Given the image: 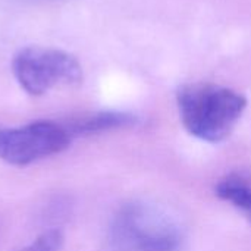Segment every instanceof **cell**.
<instances>
[{"label":"cell","mask_w":251,"mask_h":251,"mask_svg":"<svg viewBox=\"0 0 251 251\" xmlns=\"http://www.w3.org/2000/svg\"><path fill=\"white\" fill-rule=\"evenodd\" d=\"M109 238L113 251H178L184 231L165 207L132 201L113 216Z\"/></svg>","instance_id":"cell-2"},{"label":"cell","mask_w":251,"mask_h":251,"mask_svg":"<svg viewBox=\"0 0 251 251\" xmlns=\"http://www.w3.org/2000/svg\"><path fill=\"white\" fill-rule=\"evenodd\" d=\"M176 100L185 129L207 143L228 138L247 106L240 93L209 82L182 85Z\"/></svg>","instance_id":"cell-1"},{"label":"cell","mask_w":251,"mask_h":251,"mask_svg":"<svg viewBox=\"0 0 251 251\" xmlns=\"http://www.w3.org/2000/svg\"><path fill=\"white\" fill-rule=\"evenodd\" d=\"M65 125L35 121L16 128H0V159L13 166H26L59 154L71 144Z\"/></svg>","instance_id":"cell-4"},{"label":"cell","mask_w":251,"mask_h":251,"mask_svg":"<svg viewBox=\"0 0 251 251\" xmlns=\"http://www.w3.org/2000/svg\"><path fill=\"white\" fill-rule=\"evenodd\" d=\"M216 194L241 209L251 219V182L240 175H231L221 181L216 187Z\"/></svg>","instance_id":"cell-6"},{"label":"cell","mask_w":251,"mask_h":251,"mask_svg":"<svg viewBox=\"0 0 251 251\" xmlns=\"http://www.w3.org/2000/svg\"><path fill=\"white\" fill-rule=\"evenodd\" d=\"M137 122V118L129 113L124 112H97L85 116H79L72 119L68 124H63L71 137L76 135H88V134H97L103 131L118 129L131 126Z\"/></svg>","instance_id":"cell-5"},{"label":"cell","mask_w":251,"mask_h":251,"mask_svg":"<svg viewBox=\"0 0 251 251\" xmlns=\"http://www.w3.org/2000/svg\"><path fill=\"white\" fill-rule=\"evenodd\" d=\"M12 68L19 85L31 96H41L59 84L75 85L82 79L79 62L56 49L26 47L15 56Z\"/></svg>","instance_id":"cell-3"},{"label":"cell","mask_w":251,"mask_h":251,"mask_svg":"<svg viewBox=\"0 0 251 251\" xmlns=\"http://www.w3.org/2000/svg\"><path fill=\"white\" fill-rule=\"evenodd\" d=\"M65 237L59 229H49L40 234L32 243L18 251H60L63 247Z\"/></svg>","instance_id":"cell-7"}]
</instances>
